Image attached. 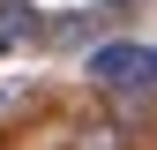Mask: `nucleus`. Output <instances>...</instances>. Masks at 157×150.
<instances>
[{
    "instance_id": "f257e3e1",
    "label": "nucleus",
    "mask_w": 157,
    "mask_h": 150,
    "mask_svg": "<svg viewBox=\"0 0 157 150\" xmlns=\"http://www.w3.org/2000/svg\"><path fill=\"white\" fill-rule=\"evenodd\" d=\"M90 75L105 90H142V83H157V53L150 45H97L90 53Z\"/></svg>"
},
{
    "instance_id": "f03ea898",
    "label": "nucleus",
    "mask_w": 157,
    "mask_h": 150,
    "mask_svg": "<svg viewBox=\"0 0 157 150\" xmlns=\"http://www.w3.org/2000/svg\"><path fill=\"white\" fill-rule=\"evenodd\" d=\"M67 150H127V128H120V120H82V128L67 135Z\"/></svg>"
},
{
    "instance_id": "7ed1b4c3",
    "label": "nucleus",
    "mask_w": 157,
    "mask_h": 150,
    "mask_svg": "<svg viewBox=\"0 0 157 150\" xmlns=\"http://www.w3.org/2000/svg\"><path fill=\"white\" fill-rule=\"evenodd\" d=\"M0 15H8V23H0V38H30V30H37L30 0H0Z\"/></svg>"
}]
</instances>
